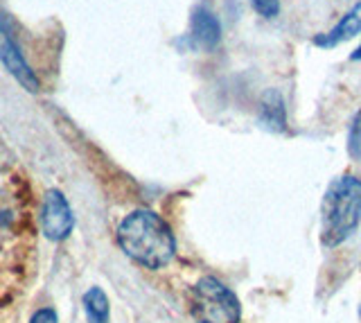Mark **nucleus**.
<instances>
[{"instance_id":"f257e3e1","label":"nucleus","mask_w":361,"mask_h":323,"mask_svg":"<svg viewBox=\"0 0 361 323\" xmlns=\"http://www.w3.org/2000/svg\"><path fill=\"white\" fill-rule=\"evenodd\" d=\"M118 242L122 251L149 269H161L174 258V236L165 219L152 210H133L120 221Z\"/></svg>"},{"instance_id":"f03ea898","label":"nucleus","mask_w":361,"mask_h":323,"mask_svg":"<svg viewBox=\"0 0 361 323\" xmlns=\"http://www.w3.org/2000/svg\"><path fill=\"white\" fill-rule=\"evenodd\" d=\"M361 224V179L341 174L327 185L321 204V242L338 247Z\"/></svg>"},{"instance_id":"7ed1b4c3","label":"nucleus","mask_w":361,"mask_h":323,"mask_svg":"<svg viewBox=\"0 0 361 323\" xmlns=\"http://www.w3.org/2000/svg\"><path fill=\"white\" fill-rule=\"evenodd\" d=\"M192 315L199 323H240L242 307L237 296L217 278L206 276L192 287Z\"/></svg>"},{"instance_id":"20e7f679","label":"nucleus","mask_w":361,"mask_h":323,"mask_svg":"<svg viewBox=\"0 0 361 323\" xmlns=\"http://www.w3.org/2000/svg\"><path fill=\"white\" fill-rule=\"evenodd\" d=\"M41 228L54 242L66 240L75 228V215L61 190H48L41 204Z\"/></svg>"},{"instance_id":"39448f33","label":"nucleus","mask_w":361,"mask_h":323,"mask_svg":"<svg viewBox=\"0 0 361 323\" xmlns=\"http://www.w3.org/2000/svg\"><path fill=\"white\" fill-rule=\"evenodd\" d=\"M0 61H3V66L9 71V75L14 77L23 88H27L30 93H37L41 88L37 73L30 68V63L23 57L18 43L14 41V35H11L7 20L3 16H0Z\"/></svg>"},{"instance_id":"423d86ee","label":"nucleus","mask_w":361,"mask_h":323,"mask_svg":"<svg viewBox=\"0 0 361 323\" xmlns=\"http://www.w3.org/2000/svg\"><path fill=\"white\" fill-rule=\"evenodd\" d=\"M190 41L195 48L214 50L221 43V23L210 9L195 7L190 16Z\"/></svg>"},{"instance_id":"0eeeda50","label":"nucleus","mask_w":361,"mask_h":323,"mask_svg":"<svg viewBox=\"0 0 361 323\" xmlns=\"http://www.w3.org/2000/svg\"><path fill=\"white\" fill-rule=\"evenodd\" d=\"M361 32V0L359 3L350 9V12H345L341 16V20L327 32H321V35H316L312 39V43L316 48H323V50H330V48H336L341 46L343 41L357 37Z\"/></svg>"},{"instance_id":"6e6552de","label":"nucleus","mask_w":361,"mask_h":323,"mask_svg":"<svg viewBox=\"0 0 361 323\" xmlns=\"http://www.w3.org/2000/svg\"><path fill=\"white\" fill-rule=\"evenodd\" d=\"M257 125L271 131V133H285L287 131V109H285V99L276 91V88H269V91L259 99V114H257Z\"/></svg>"},{"instance_id":"1a4fd4ad","label":"nucleus","mask_w":361,"mask_h":323,"mask_svg":"<svg viewBox=\"0 0 361 323\" xmlns=\"http://www.w3.org/2000/svg\"><path fill=\"white\" fill-rule=\"evenodd\" d=\"M84 312L90 323H109L111 319V305L106 294L99 287H90L84 294Z\"/></svg>"},{"instance_id":"9d476101","label":"nucleus","mask_w":361,"mask_h":323,"mask_svg":"<svg viewBox=\"0 0 361 323\" xmlns=\"http://www.w3.org/2000/svg\"><path fill=\"white\" fill-rule=\"evenodd\" d=\"M348 154L353 156L355 161H361V109L357 111V116L350 122V131H348Z\"/></svg>"},{"instance_id":"9b49d317","label":"nucleus","mask_w":361,"mask_h":323,"mask_svg":"<svg viewBox=\"0 0 361 323\" xmlns=\"http://www.w3.org/2000/svg\"><path fill=\"white\" fill-rule=\"evenodd\" d=\"M251 5L264 18H276L280 14V0H251Z\"/></svg>"},{"instance_id":"f8f14e48","label":"nucleus","mask_w":361,"mask_h":323,"mask_svg":"<svg viewBox=\"0 0 361 323\" xmlns=\"http://www.w3.org/2000/svg\"><path fill=\"white\" fill-rule=\"evenodd\" d=\"M30 323H59V317L52 307H41L32 315Z\"/></svg>"},{"instance_id":"ddd939ff","label":"nucleus","mask_w":361,"mask_h":323,"mask_svg":"<svg viewBox=\"0 0 361 323\" xmlns=\"http://www.w3.org/2000/svg\"><path fill=\"white\" fill-rule=\"evenodd\" d=\"M350 59H353V61H361V46H359L353 54H350Z\"/></svg>"}]
</instances>
